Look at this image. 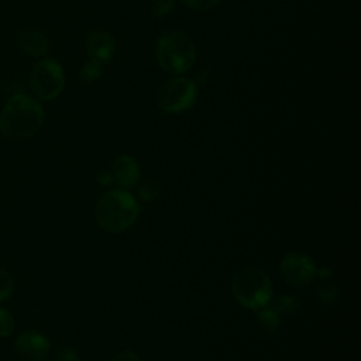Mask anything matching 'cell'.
Wrapping results in <instances>:
<instances>
[{
  "instance_id": "6da1fadb",
  "label": "cell",
  "mask_w": 361,
  "mask_h": 361,
  "mask_svg": "<svg viewBox=\"0 0 361 361\" xmlns=\"http://www.w3.org/2000/svg\"><path fill=\"white\" fill-rule=\"evenodd\" d=\"M44 123L42 106L24 93L14 94L0 114V130L11 140L32 137Z\"/></svg>"
},
{
  "instance_id": "7a4b0ae2",
  "label": "cell",
  "mask_w": 361,
  "mask_h": 361,
  "mask_svg": "<svg viewBox=\"0 0 361 361\" xmlns=\"http://www.w3.org/2000/svg\"><path fill=\"white\" fill-rule=\"evenodd\" d=\"M140 206L134 196L126 190L106 192L96 203L94 217L97 224L110 233L128 228L138 217Z\"/></svg>"
},
{
  "instance_id": "3957f363",
  "label": "cell",
  "mask_w": 361,
  "mask_h": 361,
  "mask_svg": "<svg viewBox=\"0 0 361 361\" xmlns=\"http://www.w3.org/2000/svg\"><path fill=\"white\" fill-rule=\"evenodd\" d=\"M196 51L192 39L180 31H169L157 42V61L169 73H183L195 62Z\"/></svg>"
},
{
  "instance_id": "277c9868",
  "label": "cell",
  "mask_w": 361,
  "mask_h": 361,
  "mask_svg": "<svg viewBox=\"0 0 361 361\" xmlns=\"http://www.w3.org/2000/svg\"><path fill=\"white\" fill-rule=\"evenodd\" d=\"M234 298L248 309L264 307L271 296V282L267 274L257 267H244L240 269L231 283Z\"/></svg>"
},
{
  "instance_id": "5b68a950",
  "label": "cell",
  "mask_w": 361,
  "mask_h": 361,
  "mask_svg": "<svg viewBox=\"0 0 361 361\" xmlns=\"http://www.w3.org/2000/svg\"><path fill=\"white\" fill-rule=\"evenodd\" d=\"M63 71L58 61L45 58L34 65L30 73L31 90L41 100L55 99L63 89Z\"/></svg>"
},
{
  "instance_id": "8992f818",
  "label": "cell",
  "mask_w": 361,
  "mask_h": 361,
  "mask_svg": "<svg viewBox=\"0 0 361 361\" xmlns=\"http://www.w3.org/2000/svg\"><path fill=\"white\" fill-rule=\"evenodd\" d=\"M197 99V86L186 78L165 82L157 96V103L166 113H180L190 109Z\"/></svg>"
},
{
  "instance_id": "52a82bcc",
  "label": "cell",
  "mask_w": 361,
  "mask_h": 361,
  "mask_svg": "<svg viewBox=\"0 0 361 361\" xmlns=\"http://www.w3.org/2000/svg\"><path fill=\"white\" fill-rule=\"evenodd\" d=\"M281 274L288 283L293 286H305L314 279L316 267L307 255L289 252L281 261Z\"/></svg>"
},
{
  "instance_id": "ba28073f",
  "label": "cell",
  "mask_w": 361,
  "mask_h": 361,
  "mask_svg": "<svg viewBox=\"0 0 361 361\" xmlns=\"http://www.w3.org/2000/svg\"><path fill=\"white\" fill-rule=\"evenodd\" d=\"M51 344L48 338L37 331H24L16 340L17 353L30 360V361H41L49 353Z\"/></svg>"
},
{
  "instance_id": "9c48e42d",
  "label": "cell",
  "mask_w": 361,
  "mask_h": 361,
  "mask_svg": "<svg viewBox=\"0 0 361 361\" xmlns=\"http://www.w3.org/2000/svg\"><path fill=\"white\" fill-rule=\"evenodd\" d=\"M86 51L92 59L99 61L100 63L107 62L114 54V39L106 31H92L86 38Z\"/></svg>"
},
{
  "instance_id": "30bf717a",
  "label": "cell",
  "mask_w": 361,
  "mask_h": 361,
  "mask_svg": "<svg viewBox=\"0 0 361 361\" xmlns=\"http://www.w3.org/2000/svg\"><path fill=\"white\" fill-rule=\"evenodd\" d=\"M113 176V182L121 188H131L138 180L140 169L135 159L130 155H118L110 171Z\"/></svg>"
},
{
  "instance_id": "8fae6325",
  "label": "cell",
  "mask_w": 361,
  "mask_h": 361,
  "mask_svg": "<svg viewBox=\"0 0 361 361\" xmlns=\"http://www.w3.org/2000/svg\"><path fill=\"white\" fill-rule=\"evenodd\" d=\"M17 44L24 52L32 56H42L49 49L48 38L38 30H23L17 35Z\"/></svg>"
},
{
  "instance_id": "7c38bea8",
  "label": "cell",
  "mask_w": 361,
  "mask_h": 361,
  "mask_svg": "<svg viewBox=\"0 0 361 361\" xmlns=\"http://www.w3.org/2000/svg\"><path fill=\"white\" fill-rule=\"evenodd\" d=\"M317 275V286H316V295L323 303H333L337 299L338 290L336 283L331 281V271L327 267L320 268L316 271Z\"/></svg>"
},
{
  "instance_id": "4fadbf2b",
  "label": "cell",
  "mask_w": 361,
  "mask_h": 361,
  "mask_svg": "<svg viewBox=\"0 0 361 361\" xmlns=\"http://www.w3.org/2000/svg\"><path fill=\"white\" fill-rule=\"evenodd\" d=\"M278 313L274 309H262L257 314L258 327L268 334H272L278 327Z\"/></svg>"
},
{
  "instance_id": "5bb4252c",
  "label": "cell",
  "mask_w": 361,
  "mask_h": 361,
  "mask_svg": "<svg viewBox=\"0 0 361 361\" xmlns=\"http://www.w3.org/2000/svg\"><path fill=\"white\" fill-rule=\"evenodd\" d=\"M102 75V63L99 61H94V59H90L87 61L83 68L80 69L79 72V76H78V80L80 83H92L94 82L99 76Z\"/></svg>"
},
{
  "instance_id": "9a60e30c",
  "label": "cell",
  "mask_w": 361,
  "mask_h": 361,
  "mask_svg": "<svg viewBox=\"0 0 361 361\" xmlns=\"http://www.w3.org/2000/svg\"><path fill=\"white\" fill-rule=\"evenodd\" d=\"M137 193L138 196L142 199V200H152L155 199L158 195H159V180L149 176V178H145L138 189H137Z\"/></svg>"
},
{
  "instance_id": "2e32d148",
  "label": "cell",
  "mask_w": 361,
  "mask_h": 361,
  "mask_svg": "<svg viewBox=\"0 0 361 361\" xmlns=\"http://www.w3.org/2000/svg\"><path fill=\"white\" fill-rule=\"evenodd\" d=\"M300 306V300L296 296L292 295H283L279 296L274 305V310L278 313H283V314H290L295 313Z\"/></svg>"
},
{
  "instance_id": "e0dca14e",
  "label": "cell",
  "mask_w": 361,
  "mask_h": 361,
  "mask_svg": "<svg viewBox=\"0 0 361 361\" xmlns=\"http://www.w3.org/2000/svg\"><path fill=\"white\" fill-rule=\"evenodd\" d=\"M14 289V281L10 272L0 268V302L7 299Z\"/></svg>"
},
{
  "instance_id": "ac0fdd59",
  "label": "cell",
  "mask_w": 361,
  "mask_h": 361,
  "mask_svg": "<svg viewBox=\"0 0 361 361\" xmlns=\"http://www.w3.org/2000/svg\"><path fill=\"white\" fill-rule=\"evenodd\" d=\"M175 6V0H152L151 13L157 17H164L172 11Z\"/></svg>"
},
{
  "instance_id": "d6986e66",
  "label": "cell",
  "mask_w": 361,
  "mask_h": 361,
  "mask_svg": "<svg viewBox=\"0 0 361 361\" xmlns=\"http://www.w3.org/2000/svg\"><path fill=\"white\" fill-rule=\"evenodd\" d=\"M14 330V319L6 310L0 309V337H8Z\"/></svg>"
},
{
  "instance_id": "ffe728a7",
  "label": "cell",
  "mask_w": 361,
  "mask_h": 361,
  "mask_svg": "<svg viewBox=\"0 0 361 361\" xmlns=\"http://www.w3.org/2000/svg\"><path fill=\"white\" fill-rule=\"evenodd\" d=\"M183 3L193 10L206 11L216 7L220 3V0H183Z\"/></svg>"
},
{
  "instance_id": "44dd1931",
  "label": "cell",
  "mask_w": 361,
  "mask_h": 361,
  "mask_svg": "<svg viewBox=\"0 0 361 361\" xmlns=\"http://www.w3.org/2000/svg\"><path fill=\"white\" fill-rule=\"evenodd\" d=\"M79 357L76 351L71 347H62L56 353V361H78Z\"/></svg>"
},
{
  "instance_id": "7402d4cb",
  "label": "cell",
  "mask_w": 361,
  "mask_h": 361,
  "mask_svg": "<svg viewBox=\"0 0 361 361\" xmlns=\"http://www.w3.org/2000/svg\"><path fill=\"white\" fill-rule=\"evenodd\" d=\"M113 361H140L137 354L133 351H123L118 355H116V358Z\"/></svg>"
},
{
  "instance_id": "603a6c76",
  "label": "cell",
  "mask_w": 361,
  "mask_h": 361,
  "mask_svg": "<svg viewBox=\"0 0 361 361\" xmlns=\"http://www.w3.org/2000/svg\"><path fill=\"white\" fill-rule=\"evenodd\" d=\"M97 180L102 182L103 185H107V183H111L113 182V176L110 172H102L99 176H97Z\"/></svg>"
}]
</instances>
